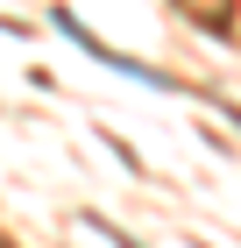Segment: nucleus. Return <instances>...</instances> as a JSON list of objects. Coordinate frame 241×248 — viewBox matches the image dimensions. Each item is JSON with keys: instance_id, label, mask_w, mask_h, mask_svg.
<instances>
[{"instance_id": "obj_1", "label": "nucleus", "mask_w": 241, "mask_h": 248, "mask_svg": "<svg viewBox=\"0 0 241 248\" xmlns=\"http://www.w3.org/2000/svg\"><path fill=\"white\" fill-rule=\"evenodd\" d=\"M57 29H64V36H71L78 50H85V57H99V64H113V71H128V78H142V85H170L163 71H149V64L121 57V50H107V43H99V36H93V29H85V21H78V15H57Z\"/></svg>"}]
</instances>
